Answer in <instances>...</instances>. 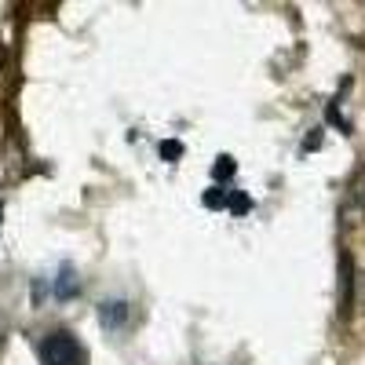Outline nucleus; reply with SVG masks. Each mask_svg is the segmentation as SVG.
<instances>
[{
    "mask_svg": "<svg viewBox=\"0 0 365 365\" xmlns=\"http://www.w3.org/2000/svg\"><path fill=\"white\" fill-rule=\"evenodd\" d=\"M41 361L44 365H88V354L77 344V336H70V332H51L41 344Z\"/></svg>",
    "mask_w": 365,
    "mask_h": 365,
    "instance_id": "1",
    "label": "nucleus"
},
{
    "mask_svg": "<svg viewBox=\"0 0 365 365\" xmlns=\"http://www.w3.org/2000/svg\"><path fill=\"white\" fill-rule=\"evenodd\" d=\"M344 216L347 223H358L365 220V168L351 179V187H347V205H344Z\"/></svg>",
    "mask_w": 365,
    "mask_h": 365,
    "instance_id": "2",
    "label": "nucleus"
},
{
    "mask_svg": "<svg viewBox=\"0 0 365 365\" xmlns=\"http://www.w3.org/2000/svg\"><path fill=\"white\" fill-rule=\"evenodd\" d=\"M351 285H354V270H351V252H340V314H351Z\"/></svg>",
    "mask_w": 365,
    "mask_h": 365,
    "instance_id": "3",
    "label": "nucleus"
},
{
    "mask_svg": "<svg viewBox=\"0 0 365 365\" xmlns=\"http://www.w3.org/2000/svg\"><path fill=\"white\" fill-rule=\"evenodd\" d=\"M99 318H103L106 329H120V325L128 322V303H125V299H110V303H103V307H99Z\"/></svg>",
    "mask_w": 365,
    "mask_h": 365,
    "instance_id": "4",
    "label": "nucleus"
},
{
    "mask_svg": "<svg viewBox=\"0 0 365 365\" xmlns=\"http://www.w3.org/2000/svg\"><path fill=\"white\" fill-rule=\"evenodd\" d=\"M77 278H73V267H63L58 270V278H55V296L58 299H70V296H77Z\"/></svg>",
    "mask_w": 365,
    "mask_h": 365,
    "instance_id": "5",
    "label": "nucleus"
},
{
    "mask_svg": "<svg viewBox=\"0 0 365 365\" xmlns=\"http://www.w3.org/2000/svg\"><path fill=\"white\" fill-rule=\"evenodd\" d=\"M237 172V165H234V158H220L216 165H212V175H216V179H230Z\"/></svg>",
    "mask_w": 365,
    "mask_h": 365,
    "instance_id": "6",
    "label": "nucleus"
},
{
    "mask_svg": "<svg viewBox=\"0 0 365 365\" xmlns=\"http://www.w3.org/2000/svg\"><path fill=\"white\" fill-rule=\"evenodd\" d=\"M227 205H230V212H234V216H245V212L252 208V201H249L245 194H234V197H230Z\"/></svg>",
    "mask_w": 365,
    "mask_h": 365,
    "instance_id": "7",
    "label": "nucleus"
},
{
    "mask_svg": "<svg viewBox=\"0 0 365 365\" xmlns=\"http://www.w3.org/2000/svg\"><path fill=\"white\" fill-rule=\"evenodd\" d=\"M161 158H168V161L182 158V146H179V143H161Z\"/></svg>",
    "mask_w": 365,
    "mask_h": 365,
    "instance_id": "8",
    "label": "nucleus"
},
{
    "mask_svg": "<svg viewBox=\"0 0 365 365\" xmlns=\"http://www.w3.org/2000/svg\"><path fill=\"white\" fill-rule=\"evenodd\" d=\"M205 205H208V208H223V205H227V194L212 190V194H205Z\"/></svg>",
    "mask_w": 365,
    "mask_h": 365,
    "instance_id": "9",
    "label": "nucleus"
},
{
    "mask_svg": "<svg viewBox=\"0 0 365 365\" xmlns=\"http://www.w3.org/2000/svg\"><path fill=\"white\" fill-rule=\"evenodd\" d=\"M0 332H4V322H0Z\"/></svg>",
    "mask_w": 365,
    "mask_h": 365,
    "instance_id": "10",
    "label": "nucleus"
},
{
    "mask_svg": "<svg viewBox=\"0 0 365 365\" xmlns=\"http://www.w3.org/2000/svg\"><path fill=\"white\" fill-rule=\"evenodd\" d=\"M0 212H4V208H0Z\"/></svg>",
    "mask_w": 365,
    "mask_h": 365,
    "instance_id": "11",
    "label": "nucleus"
}]
</instances>
